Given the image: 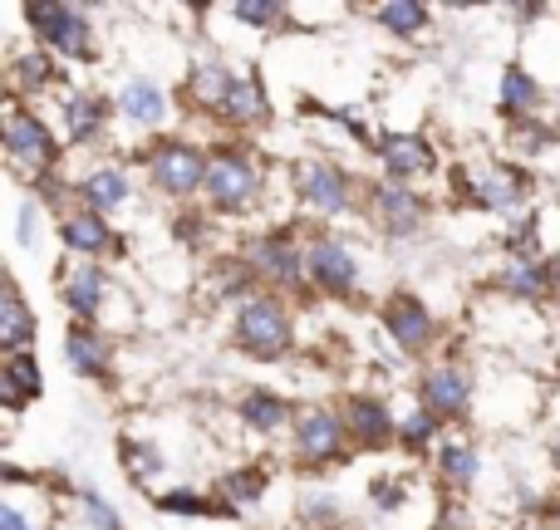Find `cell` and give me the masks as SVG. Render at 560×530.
Returning a JSON list of instances; mask_svg holds the SVG:
<instances>
[{"instance_id": "obj_17", "label": "cell", "mask_w": 560, "mask_h": 530, "mask_svg": "<svg viewBox=\"0 0 560 530\" xmlns=\"http://www.w3.org/2000/svg\"><path fill=\"white\" fill-rule=\"evenodd\" d=\"M69 368L84 378H104L108 374V349L98 344L94 334H84V329H74L69 334Z\"/></svg>"}, {"instance_id": "obj_15", "label": "cell", "mask_w": 560, "mask_h": 530, "mask_svg": "<svg viewBox=\"0 0 560 530\" xmlns=\"http://www.w3.org/2000/svg\"><path fill=\"white\" fill-rule=\"evenodd\" d=\"M472 197L482 207H497V212H512L522 202V182L512 173H477L472 177Z\"/></svg>"}, {"instance_id": "obj_22", "label": "cell", "mask_w": 560, "mask_h": 530, "mask_svg": "<svg viewBox=\"0 0 560 530\" xmlns=\"http://www.w3.org/2000/svg\"><path fill=\"white\" fill-rule=\"evenodd\" d=\"M349 427H354L364 443H384L388 437V413L378 403H369V398H354V403H349Z\"/></svg>"}, {"instance_id": "obj_3", "label": "cell", "mask_w": 560, "mask_h": 530, "mask_svg": "<svg viewBox=\"0 0 560 530\" xmlns=\"http://www.w3.org/2000/svg\"><path fill=\"white\" fill-rule=\"evenodd\" d=\"M30 25H35V35L45 39V45L65 49V55H89V25L79 10L69 5H35L30 10Z\"/></svg>"}, {"instance_id": "obj_5", "label": "cell", "mask_w": 560, "mask_h": 530, "mask_svg": "<svg viewBox=\"0 0 560 530\" xmlns=\"http://www.w3.org/2000/svg\"><path fill=\"white\" fill-rule=\"evenodd\" d=\"M5 143H10V157H15L20 167H49L55 163V138H49V128L30 114H10Z\"/></svg>"}, {"instance_id": "obj_36", "label": "cell", "mask_w": 560, "mask_h": 530, "mask_svg": "<svg viewBox=\"0 0 560 530\" xmlns=\"http://www.w3.org/2000/svg\"><path fill=\"white\" fill-rule=\"evenodd\" d=\"M128 462H133V476L163 472V457H158V452H148V447H128Z\"/></svg>"}, {"instance_id": "obj_31", "label": "cell", "mask_w": 560, "mask_h": 530, "mask_svg": "<svg viewBox=\"0 0 560 530\" xmlns=\"http://www.w3.org/2000/svg\"><path fill=\"white\" fill-rule=\"evenodd\" d=\"M261 476H256V472H236V476H226V486H222V492L226 496H232V502L236 506H242V502H256V496H261Z\"/></svg>"}, {"instance_id": "obj_2", "label": "cell", "mask_w": 560, "mask_h": 530, "mask_svg": "<svg viewBox=\"0 0 560 530\" xmlns=\"http://www.w3.org/2000/svg\"><path fill=\"white\" fill-rule=\"evenodd\" d=\"M207 197H212L217 207H226V212L246 207L256 197V167L246 163L242 153H217L212 163H207Z\"/></svg>"}, {"instance_id": "obj_37", "label": "cell", "mask_w": 560, "mask_h": 530, "mask_svg": "<svg viewBox=\"0 0 560 530\" xmlns=\"http://www.w3.org/2000/svg\"><path fill=\"white\" fill-rule=\"evenodd\" d=\"M404 437H408L413 447H423L428 437H433V417H428V413H413V417L404 423Z\"/></svg>"}, {"instance_id": "obj_39", "label": "cell", "mask_w": 560, "mask_h": 530, "mask_svg": "<svg viewBox=\"0 0 560 530\" xmlns=\"http://www.w3.org/2000/svg\"><path fill=\"white\" fill-rule=\"evenodd\" d=\"M0 530H25V516H20L15 506H5V511H0Z\"/></svg>"}, {"instance_id": "obj_38", "label": "cell", "mask_w": 560, "mask_h": 530, "mask_svg": "<svg viewBox=\"0 0 560 530\" xmlns=\"http://www.w3.org/2000/svg\"><path fill=\"white\" fill-rule=\"evenodd\" d=\"M20 226H25V232H20V242L35 246V202H25V212H20Z\"/></svg>"}, {"instance_id": "obj_1", "label": "cell", "mask_w": 560, "mask_h": 530, "mask_svg": "<svg viewBox=\"0 0 560 530\" xmlns=\"http://www.w3.org/2000/svg\"><path fill=\"white\" fill-rule=\"evenodd\" d=\"M236 339L252 349L256 358H276L280 349L290 344V325H285V309L276 299H252L236 319Z\"/></svg>"}, {"instance_id": "obj_8", "label": "cell", "mask_w": 560, "mask_h": 530, "mask_svg": "<svg viewBox=\"0 0 560 530\" xmlns=\"http://www.w3.org/2000/svg\"><path fill=\"white\" fill-rule=\"evenodd\" d=\"M384 325L404 349H423L428 339H433V315H428L418 299H388Z\"/></svg>"}, {"instance_id": "obj_6", "label": "cell", "mask_w": 560, "mask_h": 530, "mask_svg": "<svg viewBox=\"0 0 560 530\" xmlns=\"http://www.w3.org/2000/svg\"><path fill=\"white\" fill-rule=\"evenodd\" d=\"M300 192H305V202L315 207V212H329V216L349 207L345 177H339L329 163H305V167H300Z\"/></svg>"}, {"instance_id": "obj_27", "label": "cell", "mask_w": 560, "mask_h": 530, "mask_svg": "<svg viewBox=\"0 0 560 530\" xmlns=\"http://www.w3.org/2000/svg\"><path fill=\"white\" fill-rule=\"evenodd\" d=\"M256 256H261V266L271 270V275L295 280V251H290L285 242H276V236H271V242H261V251H256Z\"/></svg>"}, {"instance_id": "obj_16", "label": "cell", "mask_w": 560, "mask_h": 530, "mask_svg": "<svg viewBox=\"0 0 560 530\" xmlns=\"http://www.w3.org/2000/svg\"><path fill=\"white\" fill-rule=\"evenodd\" d=\"M378 216H384L388 232L408 236L418 226V202L413 192H404V187H378Z\"/></svg>"}, {"instance_id": "obj_13", "label": "cell", "mask_w": 560, "mask_h": 530, "mask_svg": "<svg viewBox=\"0 0 560 530\" xmlns=\"http://www.w3.org/2000/svg\"><path fill=\"white\" fill-rule=\"evenodd\" d=\"M30 334H35V319H30L25 299H20L15 290H10V295H5V305H0V344H5L10 354H25Z\"/></svg>"}, {"instance_id": "obj_33", "label": "cell", "mask_w": 560, "mask_h": 530, "mask_svg": "<svg viewBox=\"0 0 560 530\" xmlns=\"http://www.w3.org/2000/svg\"><path fill=\"white\" fill-rule=\"evenodd\" d=\"M20 84H45L49 74H55V69H49V59L45 55H30V59H20Z\"/></svg>"}, {"instance_id": "obj_20", "label": "cell", "mask_w": 560, "mask_h": 530, "mask_svg": "<svg viewBox=\"0 0 560 530\" xmlns=\"http://www.w3.org/2000/svg\"><path fill=\"white\" fill-rule=\"evenodd\" d=\"M226 114L232 118H242V123H256V118H266V98H261V89L252 84L246 74H236L232 79V94H226Z\"/></svg>"}, {"instance_id": "obj_34", "label": "cell", "mask_w": 560, "mask_h": 530, "mask_svg": "<svg viewBox=\"0 0 560 530\" xmlns=\"http://www.w3.org/2000/svg\"><path fill=\"white\" fill-rule=\"evenodd\" d=\"M84 516H89V521H94L98 530H124V526H118V516H114V511H108V506H104V502H98V496H94V492H89V496H84Z\"/></svg>"}, {"instance_id": "obj_26", "label": "cell", "mask_w": 560, "mask_h": 530, "mask_svg": "<svg viewBox=\"0 0 560 530\" xmlns=\"http://www.w3.org/2000/svg\"><path fill=\"white\" fill-rule=\"evenodd\" d=\"M104 123L94 98H69V133L74 138H94V128Z\"/></svg>"}, {"instance_id": "obj_4", "label": "cell", "mask_w": 560, "mask_h": 530, "mask_svg": "<svg viewBox=\"0 0 560 530\" xmlns=\"http://www.w3.org/2000/svg\"><path fill=\"white\" fill-rule=\"evenodd\" d=\"M153 182L163 187V192H173V197L197 192V182H207L202 153H197V148H183V143L158 148V157H153Z\"/></svg>"}, {"instance_id": "obj_12", "label": "cell", "mask_w": 560, "mask_h": 530, "mask_svg": "<svg viewBox=\"0 0 560 530\" xmlns=\"http://www.w3.org/2000/svg\"><path fill=\"white\" fill-rule=\"evenodd\" d=\"M65 299H69V309L74 315H94L98 309V299H104V270L98 266H79V270H69V280H65Z\"/></svg>"}, {"instance_id": "obj_21", "label": "cell", "mask_w": 560, "mask_h": 530, "mask_svg": "<svg viewBox=\"0 0 560 530\" xmlns=\"http://www.w3.org/2000/svg\"><path fill=\"white\" fill-rule=\"evenodd\" d=\"M65 242L74 246V251H104L108 232H104V222H98L94 212H79V216H69L65 222Z\"/></svg>"}, {"instance_id": "obj_10", "label": "cell", "mask_w": 560, "mask_h": 530, "mask_svg": "<svg viewBox=\"0 0 560 530\" xmlns=\"http://www.w3.org/2000/svg\"><path fill=\"white\" fill-rule=\"evenodd\" d=\"M467 398H472L467 374H457V368H433V374H428V384H423L428 413H463Z\"/></svg>"}, {"instance_id": "obj_23", "label": "cell", "mask_w": 560, "mask_h": 530, "mask_svg": "<svg viewBox=\"0 0 560 530\" xmlns=\"http://www.w3.org/2000/svg\"><path fill=\"white\" fill-rule=\"evenodd\" d=\"M242 417H246V427H256V433H271V427H280V417H285V403H280L276 393H252L242 403Z\"/></svg>"}, {"instance_id": "obj_35", "label": "cell", "mask_w": 560, "mask_h": 530, "mask_svg": "<svg viewBox=\"0 0 560 530\" xmlns=\"http://www.w3.org/2000/svg\"><path fill=\"white\" fill-rule=\"evenodd\" d=\"M236 20H252V25H276L280 5H252V0H246V5H236Z\"/></svg>"}, {"instance_id": "obj_14", "label": "cell", "mask_w": 560, "mask_h": 530, "mask_svg": "<svg viewBox=\"0 0 560 530\" xmlns=\"http://www.w3.org/2000/svg\"><path fill=\"white\" fill-rule=\"evenodd\" d=\"M384 163H388V173L413 177V173H428V167H433V153H428L423 138H388Z\"/></svg>"}, {"instance_id": "obj_18", "label": "cell", "mask_w": 560, "mask_h": 530, "mask_svg": "<svg viewBox=\"0 0 560 530\" xmlns=\"http://www.w3.org/2000/svg\"><path fill=\"white\" fill-rule=\"evenodd\" d=\"M84 202L94 207V212H114V207L128 202V177L114 173V167H104V173H94L84 182Z\"/></svg>"}, {"instance_id": "obj_30", "label": "cell", "mask_w": 560, "mask_h": 530, "mask_svg": "<svg viewBox=\"0 0 560 530\" xmlns=\"http://www.w3.org/2000/svg\"><path fill=\"white\" fill-rule=\"evenodd\" d=\"M443 472L453 476V482H467V476L477 472V452H467V447H443Z\"/></svg>"}, {"instance_id": "obj_32", "label": "cell", "mask_w": 560, "mask_h": 530, "mask_svg": "<svg viewBox=\"0 0 560 530\" xmlns=\"http://www.w3.org/2000/svg\"><path fill=\"white\" fill-rule=\"evenodd\" d=\"M158 506H163V511H177V516H207V511H212V506H207L202 496H187V492L163 496V502H158Z\"/></svg>"}, {"instance_id": "obj_11", "label": "cell", "mask_w": 560, "mask_h": 530, "mask_svg": "<svg viewBox=\"0 0 560 530\" xmlns=\"http://www.w3.org/2000/svg\"><path fill=\"white\" fill-rule=\"evenodd\" d=\"M0 384H5V408H20L25 398H35L39 393V364H35V354H10Z\"/></svg>"}, {"instance_id": "obj_24", "label": "cell", "mask_w": 560, "mask_h": 530, "mask_svg": "<svg viewBox=\"0 0 560 530\" xmlns=\"http://www.w3.org/2000/svg\"><path fill=\"white\" fill-rule=\"evenodd\" d=\"M378 20H384L394 35H418V30L428 25V10L418 5V0H394V5L378 10Z\"/></svg>"}, {"instance_id": "obj_19", "label": "cell", "mask_w": 560, "mask_h": 530, "mask_svg": "<svg viewBox=\"0 0 560 530\" xmlns=\"http://www.w3.org/2000/svg\"><path fill=\"white\" fill-rule=\"evenodd\" d=\"M118 104H124V114L133 118V123H158V118H163V89L133 79V84L124 89V98H118Z\"/></svg>"}, {"instance_id": "obj_25", "label": "cell", "mask_w": 560, "mask_h": 530, "mask_svg": "<svg viewBox=\"0 0 560 530\" xmlns=\"http://www.w3.org/2000/svg\"><path fill=\"white\" fill-rule=\"evenodd\" d=\"M232 79L236 74H226V69H197L192 94L202 98V104H226V94H232Z\"/></svg>"}, {"instance_id": "obj_28", "label": "cell", "mask_w": 560, "mask_h": 530, "mask_svg": "<svg viewBox=\"0 0 560 530\" xmlns=\"http://www.w3.org/2000/svg\"><path fill=\"white\" fill-rule=\"evenodd\" d=\"M502 98H506V108H512V114H516V108H532L536 104V84L522 74V69H512V74L502 79Z\"/></svg>"}, {"instance_id": "obj_29", "label": "cell", "mask_w": 560, "mask_h": 530, "mask_svg": "<svg viewBox=\"0 0 560 530\" xmlns=\"http://www.w3.org/2000/svg\"><path fill=\"white\" fill-rule=\"evenodd\" d=\"M502 285L516 290V295H541V290H546V275H536V270L526 266V261H512V266H506V275H502Z\"/></svg>"}, {"instance_id": "obj_7", "label": "cell", "mask_w": 560, "mask_h": 530, "mask_svg": "<svg viewBox=\"0 0 560 530\" xmlns=\"http://www.w3.org/2000/svg\"><path fill=\"white\" fill-rule=\"evenodd\" d=\"M305 266L325 290H354V280H359L354 256H349L339 242H315L310 246V256H305Z\"/></svg>"}, {"instance_id": "obj_9", "label": "cell", "mask_w": 560, "mask_h": 530, "mask_svg": "<svg viewBox=\"0 0 560 530\" xmlns=\"http://www.w3.org/2000/svg\"><path fill=\"white\" fill-rule=\"evenodd\" d=\"M295 443H300V452H305L310 462H325V457L339 452L345 427H339L329 413H305V417H300V427H295Z\"/></svg>"}]
</instances>
